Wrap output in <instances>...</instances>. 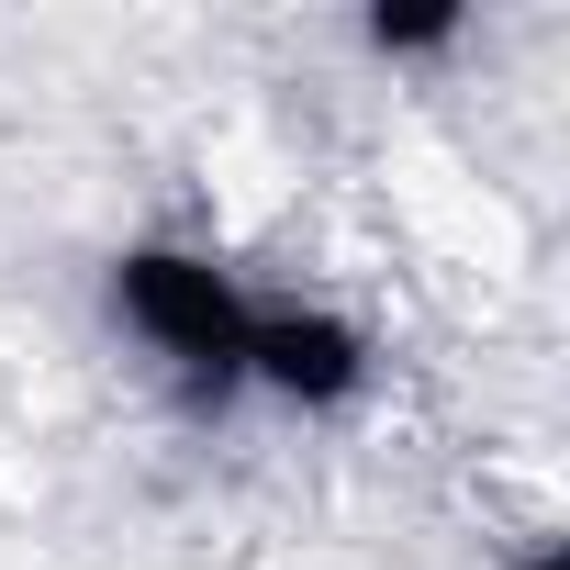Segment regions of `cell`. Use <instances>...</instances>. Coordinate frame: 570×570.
<instances>
[{
	"label": "cell",
	"mask_w": 570,
	"mask_h": 570,
	"mask_svg": "<svg viewBox=\"0 0 570 570\" xmlns=\"http://www.w3.org/2000/svg\"><path fill=\"white\" fill-rule=\"evenodd\" d=\"M112 325L202 403L235 392V358H246V292H235V268L202 257V246H124L112 257Z\"/></svg>",
	"instance_id": "cell-1"
},
{
	"label": "cell",
	"mask_w": 570,
	"mask_h": 570,
	"mask_svg": "<svg viewBox=\"0 0 570 570\" xmlns=\"http://www.w3.org/2000/svg\"><path fill=\"white\" fill-rule=\"evenodd\" d=\"M235 392L279 403V414H336L370 392V336L336 303H246V358Z\"/></svg>",
	"instance_id": "cell-2"
},
{
	"label": "cell",
	"mask_w": 570,
	"mask_h": 570,
	"mask_svg": "<svg viewBox=\"0 0 570 570\" xmlns=\"http://www.w3.org/2000/svg\"><path fill=\"white\" fill-rule=\"evenodd\" d=\"M470 35V12H370V46L381 57H448Z\"/></svg>",
	"instance_id": "cell-3"
}]
</instances>
